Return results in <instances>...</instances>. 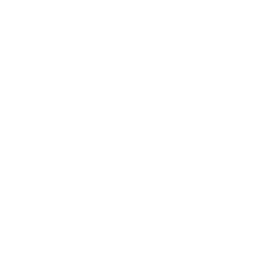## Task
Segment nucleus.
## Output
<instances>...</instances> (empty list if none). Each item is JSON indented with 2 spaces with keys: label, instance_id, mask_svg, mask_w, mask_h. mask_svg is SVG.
Returning <instances> with one entry per match:
<instances>
[]
</instances>
